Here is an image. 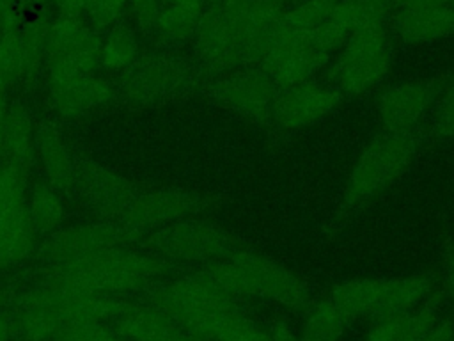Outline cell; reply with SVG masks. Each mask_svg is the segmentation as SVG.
<instances>
[{
  "mask_svg": "<svg viewBox=\"0 0 454 341\" xmlns=\"http://www.w3.org/2000/svg\"><path fill=\"white\" fill-rule=\"evenodd\" d=\"M149 288L147 302L202 341H247L257 329L238 309L236 298L199 272Z\"/></svg>",
  "mask_w": 454,
  "mask_h": 341,
  "instance_id": "obj_1",
  "label": "cell"
},
{
  "mask_svg": "<svg viewBox=\"0 0 454 341\" xmlns=\"http://www.w3.org/2000/svg\"><path fill=\"white\" fill-rule=\"evenodd\" d=\"M291 0H222L206 7L195 32V50L213 73L243 67L247 48L287 9Z\"/></svg>",
  "mask_w": 454,
  "mask_h": 341,
  "instance_id": "obj_2",
  "label": "cell"
},
{
  "mask_svg": "<svg viewBox=\"0 0 454 341\" xmlns=\"http://www.w3.org/2000/svg\"><path fill=\"white\" fill-rule=\"evenodd\" d=\"M232 298H266L296 313L312 305L305 282L278 261L248 247L199 270Z\"/></svg>",
  "mask_w": 454,
  "mask_h": 341,
  "instance_id": "obj_3",
  "label": "cell"
},
{
  "mask_svg": "<svg viewBox=\"0 0 454 341\" xmlns=\"http://www.w3.org/2000/svg\"><path fill=\"white\" fill-rule=\"evenodd\" d=\"M170 266V261L149 250L119 245L76 261L51 265L48 279L83 291L122 297L154 284Z\"/></svg>",
  "mask_w": 454,
  "mask_h": 341,
  "instance_id": "obj_4",
  "label": "cell"
},
{
  "mask_svg": "<svg viewBox=\"0 0 454 341\" xmlns=\"http://www.w3.org/2000/svg\"><path fill=\"white\" fill-rule=\"evenodd\" d=\"M424 131L420 126L404 130H381L364 147L346 179L335 226L369 204L404 174L413 162Z\"/></svg>",
  "mask_w": 454,
  "mask_h": 341,
  "instance_id": "obj_5",
  "label": "cell"
},
{
  "mask_svg": "<svg viewBox=\"0 0 454 341\" xmlns=\"http://www.w3.org/2000/svg\"><path fill=\"white\" fill-rule=\"evenodd\" d=\"M429 274L392 279H351L332 288L328 298L349 318H380L406 313L420 305L433 289Z\"/></svg>",
  "mask_w": 454,
  "mask_h": 341,
  "instance_id": "obj_6",
  "label": "cell"
},
{
  "mask_svg": "<svg viewBox=\"0 0 454 341\" xmlns=\"http://www.w3.org/2000/svg\"><path fill=\"white\" fill-rule=\"evenodd\" d=\"M392 48L387 23L374 21L358 27L326 66V80L344 96H356L374 89L388 75Z\"/></svg>",
  "mask_w": 454,
  "mask_h": 341,
  "instance_id": "obj_7",
  "label": "cell"
},
{
  "mask_svg": "<svg viewBox=\"0 0 454 341\" xmlns=\"http://www.w3.org/2000/svg\"><path fill=\"white\" fill-rule=\"evenodd\" d=\"M140 245L167 261L200 265L229 258L247 247L225 227L199 217H186L154 229L140 238Z\"/></svg>",
  "mask_w": 454,
  "mask_h": 341,
  "instance_id": "obj_8",
  "label": "cell"
},
{
  "mask_svg": "<svg viewBox=\"0 0 454 341\" xmlns=\"http://www.w3.org/2000/svg\"><path fill=\"white\" fill-rule=\"evenodd\" d=\"M27 213V172L0 163V270L27 259L37 245Z\"/></svg>",
  "mask_w": 454,
  "mask_h": 341,
  "instance_id": "obj_9",
  "label": "cell"
},
{
  "mask_svg": "<svg viewBox=\"0 0 454 341\" xmlns=\"http://www.w3.org/2000/svg\"><path fill=\"white\" fill-rule=\"evenodd\" d=\"M213 204L215 199L183 188L140 190L124 210L119 226L126 229L133 240H138L176 220L197 217Z\"/></svg>",
  "mask_w": 454,
  "mask_h": 341,
  "instance_id": "obj_10",
  "label": "cell"
},
{
  "mask_svg": "<svg viewBox=\"0 0 454 341\" xmlns=\"http://www.w3.org/2000/svg\"><path fill=\"white\" fill-rule=\"evenodd\" d=\"M278 91V85L261 66L222 73L209 83V96L216 103L268 126H271V114Z\"/></svg>",
  "mask_w": 454,
  "mask_h": 341,
  "instance_id": "obj_11",
  "label": "cell"
},
{
  "mask_svg": "<svg viewBox=\"0 0 454 341\" xmlns=\"http://www.w3.org/2000/svg\"><path fill=\"white\" fill-rule=\"evenodd\" d=\"M48 94L62 119H74L114 99V87L96 73H82L69 66H48Z\"/></svg>",
  "mask_w": 454,
  "mask_h": 341,
  "instance_id": "obj_12",
  "label": "cell"
},
{
  "mask_svg": "<svg viewBox=\"0 0 454 341\" xmlns=\"http://www.w3.org/2000/svg\"><path fill=\"white\" fill-rule=\"evenodd\" d=\"M344 98L333 85L312 80L280 89L273 105L271 126L280 130L307 128L332 114Z\"/></svg>",
  "mask_w": 454,
  "mask_h": 341,
  "instance_id": "obj_13",
  "label": "cell"
},
{
  "mask_svg": "<svg viewBox=\"0 0 454 341\" xmlns=\"http://www.w3.org/2000/svg\"><path fill=\"white\" fill-rule=\"evenodd\" d=\"M449 78L410 80L383 89L376 98L381 130L419 126L420 117L436 103Z\"/></svg>",
  "mask_w": 454,
  "mask_h": 341,
  "instance_id": "obj_14",
  "label": "cell"
},
{
  "mask_svg": "<svg viewBox=\"0 0 454 341\" xmlns=\"http://www.w3.org/2000/svg\"><path fill=\"white\" fill-rule=\"evenodd\" d=\"M99 46L96 32L82 16L60 14L50 23L44 48L46 66H69L82 73H94L99 66Z\"/></svg>",
  "mask_w": 454,
  "mask_h": 341,
  "instance_id": "obj_15",
  "label": "cell"
},
{
  "mask_svg": "<svg viewBox=\"0 0 454 341\" xmlns=\"http://www.w3.org/2000/svg\"><path fill=\"white\" fill-rule=\"evenodd\" d=\"M128 240H133V236L126 229L101 220L53 231L43 243L41 254L50 265H62L124 245Z\"/></svg>",
  "mask_w": 454,
  "mask_h": 341,
  "instance_id": "obj_16",
  "label": "cell"
},
{
  "mask_svg": "<svg viewBox=\"0 0 454 341\" xmlns=\"http://www.w3.org/2000/svg\"><path fill=\"white\" fill-rule=\"evenodd\" d=\"M74 185H78L82 195L98 211L101 220L117 226L128 204L140 192L138 186L124 176L92 162L78 163Z\"/></svg>",
  "mask_w": 454,
  "mask_h": 341,
  "instance_id": "obj_17",
  "label": "cell"
},
{
  "mask_svg": "<svg viewBox=\"0 0 454 341\" xmlns=\"http://www.w3.org/2000/svg\"><path fill=\"white\" fill-rule=\"evenodd\" d=\"M330 55L319 50L309 36L278 37L261 67L273 78L278 89H287L303 82L330 64Z\"/></svg>",
  "mask_w": 454,
  "mask_h": 341,
  "instance_id": "obj_18",
  "label": "cell"
},
{
  "mask_svg": "<svg viewBox=\"0 0 454 341\" xmlns=\"http://www.w3.org/2000/svg\"><path fill=\"white\" fill-rule=\"evenodd\" d=\"M190 82V67L168 57H156L142 64L126 82V99L137 105L161 101Z\"/></svg>",
  "mask_w": 454,
  "mask_h": 341,
  "instance_id": "obj_19",
  "label": "cell"
},
{
  "mask_svg": "<svg viewBox=\"0 0 454 341\" xmlns=\"http://www.w3.org/2000/svg\"><path fill=\"white\" fill-rule=\"evenodd\" d=\"M440 295L427 297L411 311L376 318L365 332V341H419L438 321Z\"/></svg>",
  "mask_w": 454,
  "mask_h": 341,
  "instance_id": "obj_20",
  "label": "cell"
},
{
  "mask_svg": "<svg viewBox=\"0 0 454 341\" xmlns=\"http://www.w3.org/2000/svg\"><path fill=\"white\" fill-rule=\"evenodd\" d=\"M35 155L41 162L48 185L59 192L74 185V162L71 149L62 139L60 131L51 123H41L35 131Z\"/></svg>",
  "mask_w": 454,
  "mask_h": 341,
  "instance_id": "obj_21",
  "label": "cell"
},
{
  "mask_svg": "<svg viewBox=\"0 0 454 341\" xmlns=\"http://www.w3.org/2000/svg\"><path fill=\"white\" fill-rule=\"evenodd\" d=\"M397 36L406 43H427L454 34V2L429 9H397Z\"/></svg>",
  "mask_w": 454,
  "mask_h": 341,
  "instance_id": "obj_22",
  "label": "cell"
},
{
  "mask_svg": "<svg viewBox=\"0 0 454 341\" xmlns=\"http://www.w3.org/2000/svg\"><path fill=\"white\" fill-rule=\"evenodd\" d=\"M35 124L21 101L7 103L4 119V162L28 172L35 158Z\"/></svg>",
  "mask_w": 454,
  "mask_h": 341,
  "instance_id": "obj_23",
  "label": "cell"
},
{
  "mask_svg": "<svg viewBox=\"0 0 454 341\" xmlns=\"http://www.w3.org/2000/svg\"><path fill=\"white\" fill-rule=\"evenodd\" d=\"M174 325L177 323L153 304L129 300L112 321L122 341H154Z\"/></svg>",
  "mask_w": 454,
  "mask_h": 341,
  "instance_id": "obj_24",
  "label": "cell"
},
{
  "mask_svg": "<svg viewBox=\"0 0 454 341\" xmlns=\"http://www.w3.org/2000/svg\"><path fill=\"white\" fill-rule=\"evenodd\" d=\"M204 11L206 0H165L153 30L172 43L190 39L195 36Z\"/></svg>",
  "mask_w": 454,
  "mask_h": 341,
  "instance_id": "obj_25",
  "label": "cell"
},
{
  "mask_svg": "<svg viewBox=\"0 0 454 341\" xmlns=\"http://www.w3.org/2000/svg\"><path fill=\"white\" fill-rule=\"evenodd\" d=\"M27 213L37 234H51L66 215L60 192L48 183H35L27 194Z\"/></svg>",
  "mask_w": 454,
  "mask_h": 341,
  "instance_id": "obj_26",
  "label": "cell"
},
{
  "mask_svg": "<svg viewBox=\"0 0 454 341\" xmlns=\"http://www.w3.org/2000/svg\"><path fill=\"white\" fill-rule=\"evenodd\" d=\"M337 0H301L291 5L278 20L277 30L280 37H300L323 25Z\"/></svg>",
  "mask_w": 454,
  "mask_h": 341,
  "instance_id": "obj_27",
  "label": "cell"
},
{
  "mask_svg": "<svg viewBox=\"0 0 454 341\" xmlns=\"http://www.w3.org/2000/svg\"><path fill=\"white\" fill-rule=\"evenodd\" d=\"M349 318L326 297L309 307L301 337L309 341H337L349 325Z\"/></svg>",
  "mask_w": 454,
  "mask_h": 341,
  "instance_id": "obj_28",
  "label": "cell"
},
{
  "mask_svg": "<svg viewBox=\"0 0 454 341\" xmlns=\"http://www.w3.org/2000/svg\"><path fill=\"white\" fill-rule=\"evenodd\" d=\"M138 59V41L131 28L115 27L101 41L99 66L106 71H126Z\"/></svg>",
  "mask_w": 454,
  "mask_h": 341,
  "instance_id": "obj_29",
  "label": "cell"
},
{
  "mask_svg": "<svg viewBox=\"0 0 454 341\" xmlns=\"http://www.w3.org/2000/svg\"><path fill=\"white\" fill-rule=\"evenodd\" d=\"M62 325L55 313L37 307H20L12 318L14 332L27 341H53Z\"/></svg>",
  "mask_w": 454,
  "mask_h": 341,
  "instance_id": "obj_30",
  "label": "cell"
},
{
  "mask_svg": "<svg viewBox=\"0 0 454 341\" xmlns=\"http://www.w3.org/2000/svg\"><path fill=\"white\" fill-rule=\"evenodd\" d=\"M50 23L44 18L32 20L21 32V43H23V82H32L41 69V64L44 60V48H46V36H48Z\"/></svg>",
  "mask_w": 454,
  "mask_h": 341,
  "instance_id": "obj_31",
  "label": "cell"
},
{
  "mask_svg": "<svg viewBox=\"0 0 454 341\" xmlns=\"http://www.w3.org/2000/svg\"><path fill=\"white\" fill-rule=\"evenodd\" d=\"M23 43L18 30L0 34V80L11 89L23 82Z\"/></svg>",
  "mask_w": 454,
  "mask_h": 341,
  "instance_id": "obj_32",
  "label": "cell"
},
{
  "mask_svg": "<svg viewBox=\"0 0 454 341\" xmlns=\"http://www.w3.org/2000/svg\"><path fill=\"white\" fill-rule=\"evenodd\" d=\"M53 341H122L114 327L101 321L64 323Z\"/></svg>",
  "mask_w": 454,
  "mask_h": 341,
  "instance_id": "obj_33",
  "label": "cell"
},
{
  "mask_svg": "<svg viewBox=\"0 0 454 341\" xmlns=\"http://www.w3.org/2000/svg\"><path fill=\"white\" fill-rule=\"evenodd\" d=\"M433 114L431 135L434 139H454V76L442 89Z\"/></svg>",
  "mask_w": 454,
  "mask_h": 341,
  "instance_id": "obj_34",
  "label": "cell"
},
{
  "mask_svg": "<svg viewBox=\"0 0 454 341\" xmlns=\"http://www.w3.org/2000/svg\"><path fill=\"white\" fill-rule=\"evenodd\" d=\"M128 7V0H87L83 12L94 28H110Z\"/></svg>",
  "mask_w": 454,
  "mask_h": 341,
  "instance_id": "obj_35",
  "label": "cell"
},
{
  "mask_svg": "<svg viewBox=\"0 0 454 341\" xmlns=\"http://www.w3.org/2000/svg\"><path fill=\"white\" fill-rule=\"evenodd\" d=\"M129 11L144 28H154V23L165 5V0H128Z\"/></svg>",
  "mask_w": 454,
  "mask_h": 341,
  "instance_id": "obj_36",
  "label": "cell"
},
{
  "mask_svg": "<svg viewBox=\"0 0 454 341\" xmlns=\"http://www.w3.org/2000/svg\"><path fill=\"white\" fill-rule=\"evenodd\" d=\"M454 323L449 320H438L419 341H452Z\"/></svg>",
  "mask_w": 454,
  "mask_h": 341,
  "instance_id": "obj_37",
  "label": "cell"
},
{
  "mask_svg": "<svg viewBox=\"0 0 454 341\" xmlns=\"http://www.w3.org/2000/svg\"><path fill=\"white\" fill-rule=\"evenodd\" d=\"M445 286L447 291L450 295V298L454 300V242L452 240H445Z\"/></svg>",
  "mask_w": 454,
  "mask_h": 341,
  "instance_id": "obj_38",
  "label": "cell"
},
{
  "mask_svg": "<svg viewBox=\"0 0 454 341\" xmlns=\"http://www.w3.org/2000/svg\"><path fill=\"white\" fill-rule=\"evenodd\" d=\"M51 2L60 14L66 16H80L85 9V2L87 0H48Z\"/></svg>",
  "mask_w": 454,
  "mask_h": 341,
  "instance_id": "obj_39",
  "label": "cell"
},
{
  "mask_svg": "<svg viewBox=\"0 0 454 341\" xmlns=\"http://www.w3.org/2000/svg\"><path fill=\"white\" fill-rule=\"evenodd\" d=\"M268 336H270V339L271 341H309V339H305V337H298V336H294L293 332H289V329L286 327V325H282V323H278V321H275L268 330Z\"/></svg>",
  "mask_w": 454,
  "mask_h": 341,
  "instance_id": "obj_40",
  "label": "cell"
},
{
  "mask_svg": "<svg viewBox=\"0 0 454 341\" xmlns=\"http://www.w3.org/2000/svg\"><path fill=\"white\" fill-rule=\"evenodd\" d=\"M154 341H202L197 336H193L192 332L184 330L179 325H174L172 329H168L165 334H161L160 337H156Z\"/></svg>",
  "mask_w": 454,
  "mask_h": 341,
  "instance_id": "obj_41",
  "label": "cell"
},
{
  "mask_svg": "<svg viewBox=\"0 0 454 341\" xmlns=\"http://www.w3.org/2000/svg\"><path fill=\"white\" fill-rule=\"evenodd\" d=\"M454 0H399L397 9H429L452 4Z\"/></svg>",
  "mask_w": 454,
  "mask_h": 341,
  "instance_id": "obj_42",
  "label": "cell"
},
{
  "mask_svg": "<svg viewBox=\"0 0 454 341\" xmlns=\"http://www.w3.org/2000/svg\"><path fill=\"white\" fill-rule=\"evenodd\" d=\"M12 336H14L12 320L0 314V341H12Z\"/></svg>",
  "mask_w": 454,
  "mask_h": 341,
  "instance_id": "obj_43",
  "label": "cell"
},
{
  "mask_svg": "<svg viewBox=\"0 0 454 341\" xmlns=\"http://www.w3.org/2000/svg\"><path fill=\"white\" fill-rule=\"evenodd\" d=\"M5 107H0V163H4V119H5Z\"/></svg>",
  "mask_w": 454,
  "mask_h": 341,
  "instance_id": "obj_44",
  "label": "cell"
},
{
  "mask_svg": "<svg viewBox=\"0 0 454 341\" xmlns=\"http://www.w3.org/2000/svg\"><path fill=\"white\" fill-rule=\"evenodd\" d=\"M387 2H390L394 7H397V4H399V0H387Z\"/></svg>",
  "mask_w": 454,
  "mask_h": 341,
  "instance_id": "obj_45",
  "label": "cell"
},
{
  "mask_svg": "<svg viewBox=\"0 0 454 341\" xmlns=\"http://www.w3.org/2000/svg\"><path fill=\"white\" fill-rule=\"evenodd\" d=\"M2 304H4V295L0 293V307H2Z\"/></svg>",
  "mask_w": 454,
  "mask_h": 341,
  "instance_id": "obj_46",
  "label": "cell"
},
{
  "mask_svg": "<svg viewBox=\"0 0 454 341\" xmlns=\"http://www.w3.org/2000/svg\"><path fill=\"white\" fill-rule=\"evenodd\" d=\"M23 341H27V339H23Z\"/></svg>",
  "mask_w": 454,
  "mask_h": 341,
  "instance_id": "obj_47",
  "label": "cell"
},
{
  "mask_svg": "<svg viewBox=\"0 0 454 341\" xmlns=\"http://www.w3.org/2000/svg\"><path fill=\"white\" fill-rule=\"evenodd\" d=\"M452 341H454V339H452Z\"/></svg>",
  "mask_w": 454,
  "mask_h": 341,
  "instance_id": "obj_48",
  "label": "cell"
}]
</instances>
